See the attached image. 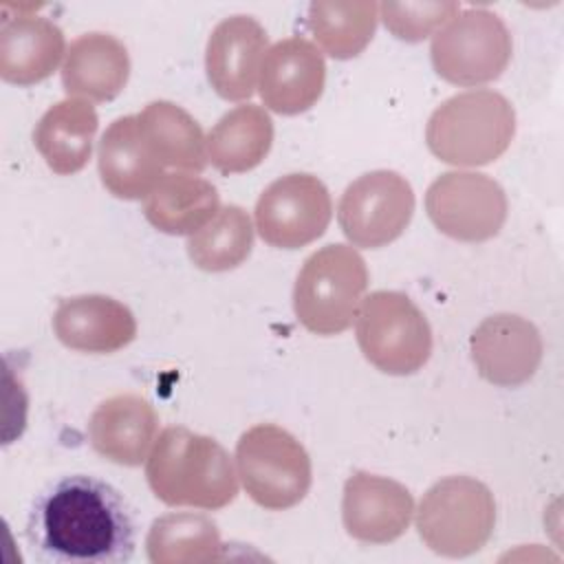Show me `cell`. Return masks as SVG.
<instances>
[{
  "mask_svg": "<svg viewBox=\"0 0 564 564\" xmlns=\"http://www.w3.org/2000/svg\"><path fill=\"white\" fill-rule=\"evenodd\" d=\"M269 37L251 15H231L216 24L207 40L205 70L212 88L227 101L253 95Z\"/></svg>",
  "mask_w": 564,
  "mask_h": 564,
  "instance_id": "obj_15",
  "label": "cell"
},
{
  "mask_svg": "<svg viewBox=\"0 0 564 564\" xmlns=\"http://www.w3.org/2000/svg\"><path fill=\"white\" fill-rule=\"evenodd\" d=\"M57 339L77 352L108 355L137 337L132 311L108 295H75L59 302L53 315Z\"/></svg>",
  "mask_w": 564,
  "mask_h": 564,
  "instance_id": "obj_16",
  "label": "cell"
},
{
  "mask_svg": "<svg viewBox=\"0 0 564 564\" xmlns=\"http://www.w3.org/2000/svg\"><path fill=\"white\" fill-rule=\"evenodd\" d=\"M97 165L104 187L123 200L145 198L167 174L139 130L137 115L115 119L99 139Z\"/></svg>",
  "mask_w": 564,
  "mask_h": 564,
  "instance_id": "obj_18",
  "label": "cell"
},
{
  "mask_svg": "<svg viewBox=\"0 0 564 564\" xmlns=\"http://www.w3.org/2000/svg\"><path fill=\"white\" fill-rule=\"evenodd\" d=\"M273 143V121L258 104H242L218 119L207 134V159L223 174L258 167Z\"/></svg>",
  "mask_w": 564,
  "mask_h": 564,
  "instance_id": "obj_23",
  "label": "cell"
},
{
  "mask_svg": "<svg viewBox=\"0 0 564 564\" xmlns=\"http://www.w3.org/2000/svg\"><path fill=\"white\" fill-rule=\"evenodd\" d=\"M432 225L460 242H485L502 229L509 212L498 181L480 172H445L425 192Z\"/></svg>",
  "mask_w": 564,
  "mask_h": 564,
  "instance_id": "obj_9",
  "label": "cell"
},
{
  "mask_svg": "<svg viewBox=\"0 0 564 564\" xmlns=\"http://www.w3.org/2000/svg\"><path fill=\"white\" fill-rule=\"evenodd\" d=\"M368 286V267L355 247L326 245L311 253L293 286L297 322L322 337L344 333L357 317Z\"/></svg>",
  "mask_w": 564,
  "mask_h": 564,
  "instance_id": "obj_4",
  "label": "cell"
},
{
  "mask_svg": "<svg viewBox=\"0 0 564 564\" xmlns=\"http://www.w3.org/2000/svg\"><path fill=\"white\" fill-rule=\"evenodd\" d=\"M326 84L322 51L306 37L275 42L260 64L258 90L264 106L278 115H300L315 106Z\"/></svg>",
  "mask_w": 564,
  "mask_h": 564,
  "instance_id": "obj_14",
  "label": "cell"
},
{
  "mask_svg": "<svg viewBox=\"0 0 564 564\" xmlns=\"http://www.w3.org/2000/svg\"><path fill=\"white\" fill-rule=\"evenodd\" d=\"M64 55L62 29L42 15L7 18L0 29V77L33 86L53 75Z\"/></svg>",
  "mask_w": 564,
  "mask_h": 564,
  "instance_id": "obj_20",
  "label": "cell"
},
{
  "mask_svg": "<svg viewBox=\"0 0 564 564\" xmlns=\"http://www.w3.org/2000/svg\"><path fill=\"white\" fill-rule=\"evenodd\" d=\"M460 11L458 2H381L379 18L386 29L405 42H421L436 33Z\"/></svg>",
  "mask_w": 564,
  "mask_h": 564,
  "instance_id": "obj_28",
  "label": "cell"
},
{
  "mask_svg": "<svg viewBox=\"0 0 564 564\" xmlns=\"http://www.w3.org/2000/svg\"><path fill=\"white\" fill-rule=\"evenodd\" d=\"M511 35L487 9H460L443 24L430 46L436 75L456 86H480L498 79L511 59Z\"/></svg>",
  "mask_w": 564,
  "mask_h": 564,
  "instance_id": "obj_8",
  "label": "cell"
},
{
  "mask_svg": "<svg viewBox=\"0 0 564 564\" xmlns=\"http://www.w3.org/2000/svg\"><path fill=\"white\" fill-rule=\"evenodd\" d=\"M236 467L249 498L269 511L300 505L313 480L304 445L273 423L242 432L236 443Z\"/></svg>",
  "mask_w": 564,
  "mask_h": 564,
  "instance_id": "obj_6",
  "label": "cell"
},
{
  "mask_svg": "<svg viewBox=\"0 0 564 564\" xmlns=\"http://www.w3.org/2000/svg\"><path fill=\"white\" fill-rule=\"evenodd\" d=\"M139 130L154 156L165 167L203 172L207 165V139L198 121L172 101H150L139 115Z\"/></svg>",
  "mask_w": 564,
  "mask_h": 564,
  "instance_id": "obj_24",
  "label": "cell"
},
{
  "mask_svg": "<svg viewBox=\"0 0 564 564\" xmlns=\"http://www.w3.org/2000/svg\"><path fill=\"white\" fill-rule=\"evenodd\" d=\"M256 229L278 249H300L317 240L333 216L326 185L304 172L275 178L256 203Z\"/></svg>",
  "mask_w": 564,
  "mask_h": 564,
  "instance_id": "obj_11",
  "label": "cell"
},
{
  "mask_svg": "<svg viewBox=\"0 0 564 564\" xmlns=\"http://www.w3.org/2000/svg\"><path fill=\"white\" fill-rule=\"evenodd\" d=\"M152 494L170 507L223 509L238 496V474L225 447L183 425L165 427L148 458Z\"/></svg>",
  "mask_w": 564,
  "mask_h": 564,
  "instance_id": "obj_2",
  "label": "cell"
},
{
  "mask_svg": "<svg viewBox=\"0 0 564 564\" xmlns=\"http://www.w3.org/2000/svg\"><path fill=\"white\" fill-rule=\"evenodd\" d=\"M253 247V225L238 205H227L187 240V256L194 267L220 273L240 267Z\"/></svg>",
  "mask_w": 564,
  "mask_h": 564,
  "instance_id": "obj_27",
  "label": "cell"
},
{
  "mask_svg": "<svg viewBox=\"0 0 564 564\" xmlns=\"http://www.w3.org/2000/svg\"><path fill=\"white\" fill-rule=\"evenodd\" d=\"M29 540L51 562L123 564L134 551V522L112 485L77 474L37 498Z\"/></svg>",
  "mask_w": 564,
  "mask_h": 564,
  "instance_id": "obj_1",
  "label": "cell"
},
{
  "mask_svg": "<svg viewBox=\"0 0 564 564\" xmlns=\"http://www.w3.org/2000/svg\"><path fill=\"white\" fill-rule=\"evenodd\" d=\"M97 128L99 117L95 106L86 99L68 97L40 117L33 130V143L55 174L68 176L88 163Z\"/></svg>",
  "mask_w": 564,
  "mask_h": 564,
  "instance_id": "obj_21",
  "label": "cell"
},
{
  "mask_svg": "<svg viewBox=\"0 0 564 564\" xmlns=\"http://www.w3.org/2000/svg\"><path fill=\"white\" fill-rule=\"evenodd\" d=\"M379 20V4L372 0H317L311 2L306 26L317 46L335 57H357L372 40Z\"/></svg>",
  "mask_w": 564,
  "mask_h": 564,
  "instance_id": "obj_26",
  "label": "cell"
},
{
  "mask_svg": "<svg viewBox=\"0 0 564 564\" xmlns=\"http://www.w3.org/2000/svg\"><path fill=\"white\" fill-rule=\"evenodd\" d=\"M128 77V48L115 35L84 33L70 42L62 66V84L68 97L104 104L126 88Z\"/></svg>",
  "mask_w": 564,
  "mask_h": 564,
  "instance_id": "obj_19",
  "label": "cell"
},
{
  "mask_svg": "<svg viewBox=\"0 0 564 564\" xmlns=\"http://www.w3.org/2000/svg\"><path fill=\"white\" fill-rule=\"evenodd\" d=\"M414 516L410 489L392 478L355 471L344 482L341 522L364 544H388L401 538Z\"/></svg>",
  "mask_w": 564,
  "mask_h": 564,
  "instance_id": "obj_13",
  "label": "cell"
},
{
  "mask_svg": "<svg viewBox=\"0 0 564 564\" xmlns=\"http://www.w3.org/2000/svg\"><path fill=\"white\" fill-rule=\"evenodd\" d=\"M145 551L152 564H203L225 557L216 522L192 511L156 518L148 531Z\"/></svg>",
  "mask_w": 564,
  "mask_h": 564,
  "instance_id": "obj_25",
  "label": "cell"
},
{
  "mask_svg": "<svg viewBox=\"0 0 564 564\" xmlns=\"http://www.w3.org/2000/svg\"><path fill=\"white\" fill-rule=\"evenodd\" d=\"M516 134V110L496 90H467L445 99L427 119L425 143L449 165L476 167L502 156Z\"/></svg>",
  "mask_w": 564,
  "mask_h": 564,
  "instance_id": "obj_3",
  "label": "cell"
},
{
  "mask_svg": "<svg viewBox=\"0 0 564 564\" xmlns=\"http://www.w3.org/2000/svg\"><path fill=\"white\" fill-rule=\"evenodd\" d=\"M414 214L412 185L392 170H375L352 181L337 207L344 236L359 249H379L397 240Z\"/></svg>",
  "mask_w": 564,
  "mask_h": 564,
  "instance_id": "obj_10",
  "label": "cell"
},
{
  "mask_svg": "<svg viewBox=\"0 0 564 564\" xmlns=\"http://www.w3.org/2000/svg\"><path fill=\"white\" fill-rule=\"evenodd\" d=\"M355 335L364 357L386 375H414L432 355V328L399 291H372L357 311Z\"/></svg>",
  "mask_w": 564,
  "mask_h": 564,
  "instance_id": "obj_7",
  "label": "cell"
},
{
  "mask_svg": "<svg viewBox=\"0 0 564 564\" xmlns=\"http://www.w3.org/2000/svg\"><path fill=\"white\" fill-rule=\"evenodd\" d=\"M469 352L485 381L516 388L527 383L540 368L544 344L529 319L513 313H496L474 328Z\"/></svg>",
  "mask_w": 564,
  "mask_h": 564,
  "instance_id": "obj_12",
  "label": "cell"
},
{
  "mask_svg": "<svg viewBox=\"0 0 564 564\" xmlns=\"http://www.w3.org/2000/svg\"><path fill=\"white\" fill-rule=\"evenodd\" d=\"M218 209V189L192 172H167L143 198L145 220L170 236L196 234Z\"/></svg>",
  "mask_w": 564,
  "mask_h": 564,
  "instance_id": "obj_22",
  "label": "cell"
},
{
  "mask_svg": "<svg viewBox=\"0 0 564 564\" xmlns=\"http://www.w3.org/2000/svg\"><path fill=\"white\" fill-rule=\"evenodd\" d=\"M159 414L154 405L132 392L112 394L101 401L88 421L93 449L117 465H141L156 441Z\"/></svg>",
  "mask_w": 564,
  "mask_h": 564,
  "instance_id": "obj_17",
  "label": "cell"
},
{
  "mask_svg": "<svg viewBox=\"0 0 564 564\" xmlns=\"http://www.w3.org/2000/svg\"><path fill=\"white\" fill-rule=\"evenodd\" d=\"M494 524V494L469 476L441 478L423 494L416 509L419 538L443 557L478 553L489 542Z\"/></svg>",
  "mask_w": 564,
  "mask_h": 564,
  "instance_id": "obj_5",
  "label": "cell"
}]
</instances>
